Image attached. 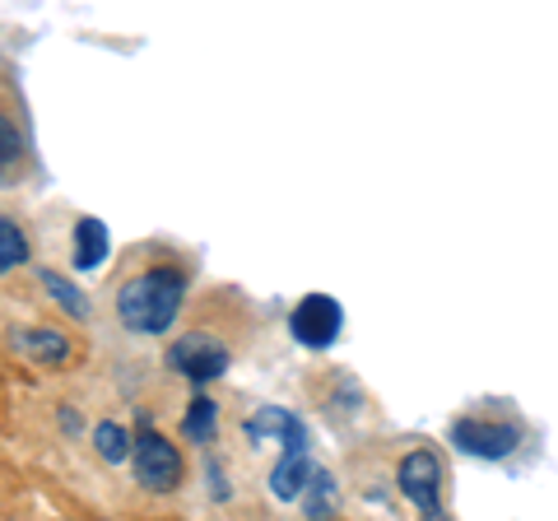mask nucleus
Wrapping results in <instances>:
<instances>
[{
    "label": "nucleus",
    "mask_w": 558,
    "mask_h": 521,
    "mask_svg": "<svg viewBox=\"0 0 558 521\" xmlns=\"http://www.w3.org/2000/svg\"><path fill=\"white\" fill-rule=\"evenodd\" d=\"M186 299V275L172 266H154L131 275L126 284L117 289V322L126 326L131 336H163L182 312Z\"/></svg>",
    "instance_id": "obj_1"
},
{
    "label": "nucleus",
    "mask_w": 558,
    "mask_h": 521,
    "mask_svg": "<svg viewBox=\"0 0 558 521\" xmlns=\"http://www.w3.org/2000/svg\"><path fill=\"white\" fill-rule=\"evenodd\" d=\"M396 484L400 494L414 502V512L424 521H442V465L428 447H414L400 457L396 465Z\"/></svg>",
    "instance_id": "obj_2"
},
{
    "label": "nucleus",
    "mask_w": 558,
    "mask_h": 521,
    "mask_svg": "<svg viewBox=\"0 0 558 521\" xmlns=\"http://www.w3.org/2000/svg\"><path fill=\"white\" fill-rule=\"evenodd\" d=\"M135 480L145 484V489L154 494H168V489H178V480H182V451L172 447L163 433H154L149 424L140 428V438H135Z\"/></svg>",
    "instance_id": "obj_3"
},
{
    "label": "nucleus",
    "mask_w": 558,
    "mask_h": 521,
    "mask_svg": "<svg viewBox=\"0 0 558 521\" xmlns=\"http://www.w3.org/2000/svg\"><path fill=\"white\" fill-rule=\"evenodd\" d=\"M229 363H233V354L223 350L215 336H201V331H191V336L168 344V368H178L186 381H196V387L223 377L229 373Z\"/></svg>",
    "instance_id": "obj_4"
},
{
    "label": "nucleus",
    "mask_w": 558,
    "mask_h": 521,
    "mask_svg": "<svg viewBox=\"0 0 558 521\" xmlns=\"http://www.w3.org/2000/svg\"><path fill=\"white\" fill-rule=\"evenodd\" d=\"M289 331H293L299 344H307V350H330V344L340 340V331H344V312H340V303L330 299V293H307V299L293 307Z\"/></svg>",
    "instance_id": "obj_5"
},
{
    "label": "nucleus",
    "mask_w": 558,
    "mask_h": 521,
    "mask_svg": "<svg viewBox=\"0 0 558 521\" xmlns=\"http://www.w3.org/2000/svg\"><path fill=\"white\" fill-rule=\"evenodd\" d=\"M451 443L470 457H484V461H502L512 457L517 443H521V428L517 424H502V420H457L451 424Z\"/></svg>",
    "instance_id": "obj_6"
},
{
    "label": "nucleus",
    "mask_w": 558,
    "mask_h": 521,
    "mask_svg": "<svg viewBox=\"0 0 558 521\" xmlns=\"http://www.w3.org/2000/svg\"><path fill=\"white\" fill-rule=\"evenodd\" d=\"M275 438L279 451L289 447H307V424L299 420L293 410H279V405H260L252 420H247V443H266Z\"/></svg>",
    "instance_id": "obj_7"
},
{
    "label": "nucleus",
    "mask_w": 558,
    "mask_h": 521,
    "mask_svg": "<svg viewBox=\"0 0 558 521\" xmlns=\"http://www.w3.org/2000/svg\"><path fill=\"white\" fill-rule=\"evenodd\" d=\"M312 475H317V465H312L307 447L279 451V461H275V471H270V494H275L279 502L303 498V494H307V484H312Z\"/></svg>",
    "instance_id": "obj_8"
},
{
    "label": "nucleus",
    "mask_w": 558,
    "mask_h": 521,
    "mask_svg": "<svg viewBox=\"0 0 558 521\" xmlns=\"http://www.w3.org/2000/svg\"><path fill=\"white\" fill-rule=\"evenodd\" d=\"M14 350L28 354V359H38V363H65L70 359V336L61 331H51V326H33V331H20L14 336Z\"/></svg>",
    "instance_id": "obj_9"
},
{
    "label": "nucleus",
    "mask_w": 558,
    "mask_h": 521,
    "mask_svg": "<svg viewBox=\"0 0 558 521\" xmlns=\"http://www.w3.org/2000/svg\"><path fill=\"white\" fill-rule=\"evenodd\" d=\"M70 260H75V270H94L108 260V229H102V219L75 223V252H70Z\"/></svg>",
    "instance_id": "obj_10"
},
{
    "label": "nucleus",
    "mask_w": 558,
    "mask_h": 521,
    "mask_svg": "<svg viewBox=\"0 0 558 521\" xmlns=\"http://www.w3.org/2000/svg\"><path fill=\"white\" fill-rule=\"evenodd\" d=\"M38 280H43V289L51 293V299H57V307L65 312V317L89 322V299H84L80 284H70L65 275H57V270H38Z\"/></svg>",
    "instance_id": "obj_11"
},
{
    "label": "nucleus",
    "mask_w": 558,
    "mask_h": 521,
    "mask_svg": "<svg viewBox=\"0 0 558 521\" xmlns=\"http://www.w3.org/2000/svg\"><path fill=\"white\" fill-rule=\"evenodd\" d=\"M94 451H98L102 461L117 465V461L135 457V438H131V433L121 428L117 420H98V424H94Z\"/></svg>",
    "instance_id": "obj_12"
},
{
    "label": "nucleus",
    "mask_w": 558,
    "mask_h": 521,
    "mask_svg": "<svg viewBox=\"0 0 558 521\" xmlns=\"http://www.w3.org/2000/svg\"><path fill=\"white\" fill-rule=\"evenodd\" d=\"M215 428H219V405L209 401V396H196V401L186 405V420H182V433L196 447H205L209 438H215Z\"/></svg>",
    "instance_id": "obj_13"
},
{
    "label": "nucleus",
    "mask_w": 558,
    "mask_h": 521,
    "mask_svg": "<svg viewBox=\"0 0 558 521\" xmlns=\"http://www.w3.org/2000/svg\"><path fill=\"white\" fill-rule=\"evenodd\" d=\"M303 512H307V521L336 517V480H330V471H322V465H317V475H312L307 494H303Z\"/></svg>",
    "instance_id": "obj_14"
},
{
    "label": "nucleus",
    "mask_w": 558,
    "mask_h": 521,
    "mask_svg": "<svg viewBox=\"0 0 558 521\" xmlns=\"http://www.w3.org/2000/svg\"><path fill=\"white\" fill-rule=\"evenodd\" d=\"M28 260V238H24V229L14 219H0V270H14V266H24Z\"/></svg>",
    "instance_id": "obj_15"
},
{
    "label": "nucleus",
    "mask_w": 558,
    "mask_h": 521,
    "mask_svg": "<svg viewBox=\"0 0 558 521\" xmlns=\"http://www.w3.org/2000/svg\"><path fill=\"white\" fill-rule=\"evenodd\" d=\"M209 480H215V498H229V480H223V471L215 461H209Z\"/></svg>",
    "instance_id": "obj_16"
}]
</instances>
